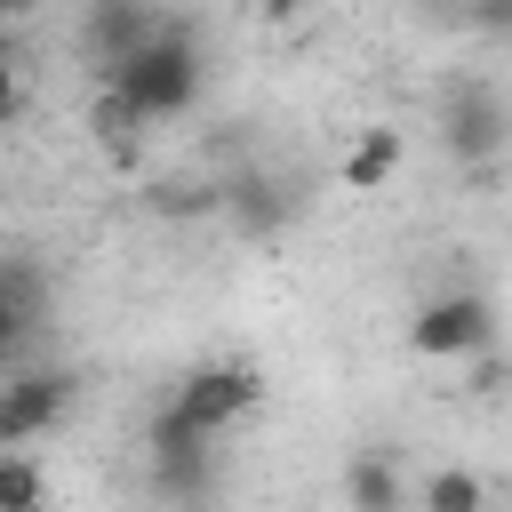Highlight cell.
<instances>
[{
    "instance_id": "1",
    "label": "cell",
    "mask_w": 512,
    "mask_h": 512,
    "mask_svg": "<svg viewBox=\"0 0 512 512\" xmlns=\"http://www.w3.org/2000/svg\"><path fill=\"white\" fill-rule=\"evenodd\" d=\"M104 88L152 128V120H176V112H192V96H200V48H192V32L184 24H160V40L152 48H136L128 64H112L104 72Z\"/></svg>"
},
{
    "instance_id": "2",
    "label": "cell",
    "mask_w": 512,
    "mask_h": 512,
    "mask_svg": "<svg viewBox=\"0 0 512 512\" xmlns=\"http://www.w3.org/2000/svg\"><path fill=\"white\" fill-rule=\"evenodd\" d=\"M440 144L448 160L472 176V168H504L512 160V104L496 80H448L440 96Z\"/></svg>"
},
{
    "instance_id": "3",
    "label": "cell",
    "mask_w": 512,
    "mask_h": 512,
    "mask_svg": "<svg viewBox=\"0 0 512 512\" xmlns=\"http://www.w3.org/2000/svg\"><path fill=\"white\" fill-rule=\"evenodd\" d=\"M160 408H168L176 424H192L200 440H224L240 416L264 408V376H256L248 360H200V368L176 376V392H168Z\"/></svg>"
},
{
    "instance_id": "4",
    "label": "cell",
    "mask_w": 512,
    "mask_h": 512,
    "mask_svg": "<svg viewBox=\"0 0 512 512\" xmlns=\"http://www.w3.org/2000/svg\"><path fill=\"white\" fill-rule=\"evenodd\" d=\"M408 344L424 360H488L496 352V304L480 288H440L408 312Z\"/></svg>"
},
{
    "instance_id": "5",
    "label": "cell",
    "mask_w": 512,
    "mask_h": 512,
    "mask_svg": "<svg viewBox=\"0 0 512 512\" xmlns=\"http://www.w3.org/2000/svg\"><path fill=\"white\" fill-rule=\"evenodd\" d=\"M144 456H152V480H160L168 496H200V488L216 480V440H200V432L176 424L168 408H152V424H144Z\"/></svg>"
},
{
    "instance_id": "6",
    "label": "cell",
    "mask_w": 512,
    "mask_h": 512,
    "mask_svg": "<svg viewBox=\"0 0 512 512\" xmlns=\"http://www.w3.org/2000/svg\"><path fill=\"white\" fill-rule=\"evenodd\" d=\"M64 408H72V376H64V368H24V376H8V384H0V448L40 440L48 424H64Z\"/></svg>"
},
{
    "instance_id": "7",
    "label": "cell",
    "mask_w": 512,
    "mask_h": 512,
    "mask_svg": "<svg viewBox=\"0 0 512 512\" xmlns=\"http://www.w3.org/2000/svg\"><path fill=\"white\" fill-rule=\"evenodd\" d=\"M160 8H144V0H104V8H88L80 16V32H88V48H96V64L112 72V64H128L136 48H152L160 40Z\"/></svg>"
},
{
    "instance_id": "8",
    "label": "cell",
    "mask_w": 512,
    "mask_h": 512,
    "mask_svg": "<svg viewBox=\"0 0 512 512\" xmlns=\"http://www.w3.org/2000/svg\"><path fill=\"white\" fill-rule=\"evenodd\" d=\"M344 512H416V488L400 480V464L384 448L344 456Z\"/></svg>"
},
{
    "instance_id": "9",
    "label": "cell",
    "mask_w": 512,
    "mask_h": 512,
    "mask_svg": "<svg viewBox=\"0 0 512 512\" xmlns=\"http://www.w3.org/2000/svg\"><path fill=\"white\" fill-rule=\"evenodd\" d=\"M400 128H360L352 144H344V160H336V184L344 192H384L392 176H400Z\"/></svg>"
},
{
    "instance_id": "10",
    "label": "cell",
    "mask_w": 512,
    "mask_h": 512,
    "mask_svg": "<svg viewBox=\"0 0 512 512\" xmlns=\"http://www.w3.org/2000/svg\"><path fill=\"white\" fill-rule=\"evenodd\" d=\"M224 216H232L240 232H280V224H288V192H280V176H264V168L232 176V184H224Z\"/></svg>"
},
{
    "instance_id": "11",
    "label": "cell",
    "mask_w": 512,
    "mask_h": 512,
    "mask_svg": "<svg viewBox=\"0 0 512 512\" xmlns=\"http://www.w3.org/2000/svg\"><path fill=\"white\" fill-rule=\"evenodd\" d=\"M88 136H96V152H104L112 168H136V152H144V120H136L112 88H96V104H88Z\"/></svg>"
},
{
    "instance_id": "12",
    "label": "cell",
    "mask_w": 512,
    "mask_h": 512,
    "mask_svg": "<svg viewBox=\"0 0 512 512\" xmlns=\"http://www.w3.org/2000/svg\"><path fill=\"white\" fill-rule=\"evenodd\" d=\"M416 512H488V480L472 464H440V472H424Z\"/></svg>"
},
{
    "instance_id": "13",
    "label": "cell",
    "mask_w": 512,
    "mask_h": 512,
    "mask_svg": "<svg viewBox=\"0 0 512 512\" xmlns=\"http://www.w3.org/2000/svg\"><path fill=\"white\" fill-rule=\"evenodd\" d=\"M0 512H48V472L24 448H0Z\"/></svg>"
},
{
    "instance_id": "14",
    "label": "cell",
    "mask_w": 512,
    "mask_h": 512,
    "mask_svg": "<svg viewBox=\"0 0 512 512\" xmlns=\"http://www.w3.org/2000/svg\"><path fill=\"white\" fill-rule=\"evenodd\" d=\"M0 288L16 296V312H24V320H40V304H48V280H40V264L8 256V264H0Z\"/></svg>"
},
{
    "instance_id": "15",
    "label": "cell",
    "mask_w": 512,
    "mask_h": 512,
    "mask_svg": "<svg viewBox=\"0 0 512 512\" xmlns=\"http://www.w3.org/2000/svg\"><path fill=\"white\" fill-rule=\"evenodd\" d=\"M16 112H24V56L0 40V128H8Z\"/></svg>"
},
{
    "instance_id": "16",
    "label": "cell",
    "mask_w": 512,
    "mask_h": 512,
    "mask_svg": "<svg viewBox=\"0 0 512 512\" xmlns=\"http://www.w3.org/2000/svg\"><path fill=\"white\" fill-rule=\"evenodd\" d=\"M24 328H32V320H24V312H16V296H8V288H0V352H8V344H16V336H24Z\"/></svg>"
}]
</instances>
